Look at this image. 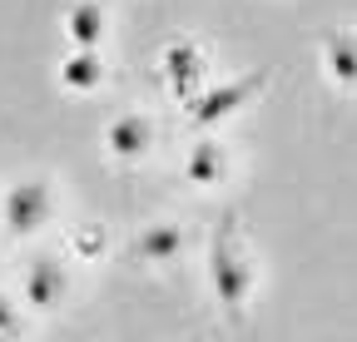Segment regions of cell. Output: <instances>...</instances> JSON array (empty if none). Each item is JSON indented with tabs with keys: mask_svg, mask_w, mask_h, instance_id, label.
Instances as JSON below:
<instances>
[{
	"mask_svg": "<svg viewBox=\"0 0 357 342\" xmlns=\"http://www.w3.org/2000/svg\"><path fill=\"white\" fill-rule=\"evenodd\" d=\"M323 70H328V79L337 84V90H357V30H347V25L328 30V40H323Z\"/></svg>",
	"mask_w": 357,
	"mask_h": 342,
	"instance_id": "8",
	"label": "cell"
},
{
	"mask_svg": "<svg viewBox=\"0 0 357 342\" xmlns=\"http://www.w3.org/2000/svg\"><path fill=\"white\" fill-rule=\"evenodd\" d=\"M208 288L213 297L229 313H243L248 297H253V268L238 248V233H234V219H223L213 228V243H208Z\"/></svg>",
	"mask_w": 357,
	"mask_h": 342,
	"instance_id": "1",
	"label": "cell"
},
{
	"mask_svg": "<svg viewBox=\"0 0 357 342\" xmlns=\"http://www.w3.org/2000/svg\"><path fill=\"white\" fill-rule=\"evenodd\" d=\"M184 248H189V233L178 224H169V219H159V224L139 228V238H134V258L149 263V268H164V263H178Z\"/></svg>",
	"mask_w": 357,
	"mask_h": 342,
	"instance_id": "6",
	"label": "cell"
},
{
	"mask_svg": "<svg viewBox=\"0 0 357 342\" xmlns=\"http://www.w3.org/2000/svg\"><path fill=\"white\" fill-rule=\"evenodd\" d=\"M268 84V75H243V79H229V84H213V90L194 95L189 100V124L194 130H208V124H223L229 114H238L243 104H253V95Z\"/></svg>",
	"mask_w": 357,
	"mask_h": 342,
	"instance_id": "3",
	"label": "cell"
},
{
	"mask_svg": "<svg viewBox=\"0 0 357 342\" xmlns=\"http://www.w3.org/2000/svg\"><path fill=\"white\" fill-rule=\"evenodd\" d=\"M65 288H70V278H65V268L55 258H30V268H25V303L30 308H40V313L60 308Z\"/></svg>",
	"mask_w": 357,
	"mask_h": 342,
	"instance_id": "7",
	"label": "cell"
},
{
	"mask_svg": "<svg viewBox=\"0 0 357 342\" xmlns=\"http://www.w3.org/2000/svg\"><path fill=\"white\" fill-rule=\"evenodd\" d=\"M0 332H20V313H15V303L6 293H0Z\"/></svg>",
	"mask_w": 357,
	"mask_h": 342,
	"instance_id": "13",
	"label": "cell"
},
{
	"mask_svg": "<svg viewBox=\"0 0 357 342\" xmlns=\"http://www.w3.org/2000/svg\"><path fill=\"white\" fill-rule=\"evenodd\" d=\"M60 84H65V90H75V95H95L100 84H105V60H100V50H79V45H75V55L60 65Z\"/></svg>",
	"mask_w": 357,
	"mask_h": 342,
	"instance_id": "11",
	"label": "cell"
},
{
	"mask_svg": "<svg viewBox=\"0 0 357 342\" xmlns=\"http://www.w3.org/2000/svg\"><path fill=\"white\" fill-rule=\"evenodd\" d=\"M159 65H164V79H169V90L178 100H194L199 95V84H204V50L194 45V40H169Z\"/></svg>",
	"mask_w": 357,
	"mask_h": 342,
	"instance_id": "4",
	"label": "cell"
},
{
	"mask_svg": "<svg viewBox=\"0 0 357 342\" xmlns=\"http://www.w3.org/2000/svg\"><path fill=\"white\" fill-rule=\"evenodd\" d=\"M65 35L79 50H100V40L109 35V10L100 0H79V6H70V15H65Z\"/></svg>",
	"mask_w": 357,
	"mask_h": 342,
	"instance_id": "9",
	"label": "cell"
},
{
	"mask_svg": "<svg viewBox=\"0 0 357 342\" xmlns=\"http://www.w3.org/2000/svg\"><path fill=\"white\" fill-rule=\"evenodd\" d=\"M50 213H55V194L45 179H20L6 189V203H0V219H6V228L15 238L25 233H40L45 224H50Z\"/></svg>",
	"mask_w": 357,
	"mask_h": 342,
	"instance_id": "2",
	"label": "cell"
},
{
	"mask_svg": "<svg viewBox=\"0 0 357 342\" xmlns=\"http://www.w3.org/2000/svg\"><path fill=\"white\" fill-rule=\"evenodd\" d=\"M75 253H79V258H100V253H105V233L100 228H79L75 233Z\"/></svg>",
	"mask_w": 357,
	"mask_h": 342,
	"instance_id": "12",
	"label": "cell"
},
{
	"mask_svg": "<svg viewBox=\"0 0 357 342\" xmlns=\"http://www.w3.org/2000/svg\"><path fill=\"white\" fill-rule=\"evenodd\" d=\"M149 144H154V119L149 114H119V119H109V130H105V149L114 154V159H124V164H134V159H144L149 154Z\"/></svg>",
	"mask_w": 357,
	"mask_h": 342,
	"instance_id": "5",
	"label": "cell"
},
{
	"mask_svg": "<svg viewBox=\"0 0 357 342\" xmlns=\"http://www.w3.org/2000/svg\"><path fill=\"white\" fill-rule=\"evenodd\" d=\"M184 179H189V184H199V189H213V184H223V179H229V154H223V144H213V139L189 144Z\"/></svg>",
	"mask_w": 357,
	"mask_h": 342,
	"instance_id": "10",
	"label": "cell"
}]
</instances>
